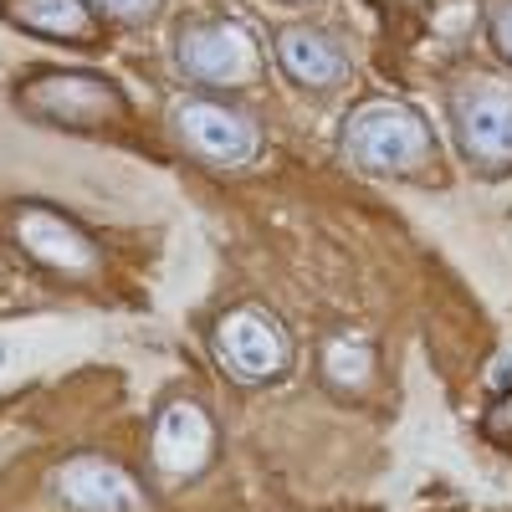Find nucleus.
<instances>
[{
    "mask_svg": "<svg viewBox=\"0 0 512 512\" xmlns=\"http://www.w3.org/2000/svg\"><path fill=\"white\" fill-rule=\"evenodd\" d=\"M180 67L195 82H251L262 72V57H256L251 36L231 21H200L180 36Z\"/></svg>",
    "mask_w": 512,
    "mask_h": 512,
    "instance_id": "nucleus-6",
    "label": "nucleus"
},
{
    "mask_svg": "<svg viewBox=\"0 0 512 512\" xmlns=\"http://www.w3.org/2000/svg\"><path fill=\"white\" fill-rule=\"evenodd\" d=\"M277 62L297 88H338L349 77L344 47L318 26H282L277 31Z\"/></svg>",
    "mask_w": 512,
    "mask_h": 512,
    "instance_id": "nucleus-9",
    "label": "nucleus"
},
{
    "mask_svg": "<svg viewBox=\"0 0 512 512\" xmlns=\"http://www.w3.org/2000/svg\"><path fill=\"white\" fill-rule=\"evenodd\" d=\"M456 134L472 164L512 169V98L497 88H466L456 98Z\"/></svg>",
    "mask_w": 512,
    "mask_h": 512,
    "instance_id": "nucleus-8",
    "label": "nucleus"
},
{
    "mask_svg": "<svg viewBox=\"0 0 512 512\" xmlns=\"http://www.w3.org/2000/svg\"><path fill=\"white\" fill-rule=\"evenodd\" d=\"M52 487H57V497L72 512H149L144 487L108 456H72V461H62Z\"/></svg>",
    "mask_w": 512,
    "mask_h": 512,
    "instance_id": "nucleus-5",
    "label": "nucleus"
},
{
    "mask_svg": "<svg viewBox=\"0 0 512 512\" xmlns=\"http://www.w3.org/2000/svg\"><path fill=\"white\" fill-rule=\"evenodd\" d=\"M216 349H221V364L231 369V379H241V384H267L287 369V333L267 308H256V303L231 308L221 318Z\"/></svg>",
    "mask_w": 512,
    "mask_h": 512,
    "instance_id": "nucleus-3",
    "label": "nucleus"
},
{
    "mask_svg": "<svg viewBox=\"0 0 512 512\" xmlns=\"http://www.w3.org/2000/svg\"><path fill=\"white\" fill-rule=\"evenodd\" d=\"M103 6H108V11H118V16H149V11L159 6V0H103Z\"/></svg>",
    "mask_w": 512,
    "mask_h": 512,
    "instance_id": "nucleus-16",
    "label": "nucleus"
},
{
    "mask_svg": "<svg viewBox=\"0 0 512 512\" xmlns=\"http://www.w3.org/2000/svg\"><path fill=\"white\" fill-rule=\"evenodd\" d=\"M21 103L26 113L47 118L57 128H98V123L123 118V93L108 77H93V72H47V77L26 82Z\"/></svg>",
    "mask_w": 512,
    "mask_h": 512,
    "instance_id": "nucleus-2",
    "label": "nucleus"
},
{
    "mask_svg": "<svg viewBox=\"0 0 512 512\" xmlns=\"http://www.w3.org/2000/svg\"><path fill=\"white\" fill-rule=\"evenodd\" d=\"M487 384H492V395H507V390H512V359H507V354H502V359H492Z\"/></svg>",
    "mask_w": 512,
    "mask_h": 512,
    "instance_id": "nucleus-15",
    "label": "nucleus"
},
{
    "mask_svg": "<svg viewBox=\"0 0 512 512\" xmlns=\"http://www.w3.org/2000/svg\"><path fill=\"white\" fill-rule=\"evenodd\" d=\"M6 16L36 36H57V41L93 36V16L82 0H6Z\"/></svg>",
    "mask_w": 512,
    "mask_h": 512,
    "instance_id": "nucleus-11",
    "label": "nucleus"
},
{
    "mask_svg": "<svg viewBox=\"0 0 512 512\" xmlns=\"http://www.w3.org/2000/svg\"><path fill=\"white\" fill-rule=\"evenodd\" d=\"M482 425H487V436H492V441H512V390L487 410V420H482Z\"/></svg>",
    "mask_w": 512,
    "mask_h": 512,
    "instance_id": "nucleus-13",
    "label": "nucleus"
},
{
    "mask_svg": "<svg viewBox=\"0 0 512 512\" xmlns=\"http://www.w3.org/2000/svg\"><path fill=\"white\" fill-rule=\"evenodd\" d=\"M344 159L364 175H420L436 159V139L415 108L374 98L344 123Z\"/></svg>",
    "mask_w": 512,
    "mask_h": 512,
    "instance_id": "nucleus-1",
    "label": "nucleus"
},
{
    "mask_svg": "<svg viewBox=\"0 0 512 512\" xmlns=\"http://www.w3.org/2000/svg\"><path fill=\"white\" fill-rule=\"evenodd\" d=\"M210 456H216V425L195 400H175L164 405L159 425H154V466L169 482H190L200 477Z\"/></svg>",
    "mask_w": 512,
    "mask_h": 512,
    "instance_id": "nucleus-7",
    "label": "nucleus"
},
{
    "mask_svg": "<svg viewBox=\"0 0 512 512\" xmlns=\"http://www.w3.org/2000/svg\"><path fill=\"white\" fill-rule=\"evenodd\" d=\"M492 41H497V52L512 62V0H497V11H492Z\"/></svg>",
    "mask_w": 512,
    "mask_h": 512,
    "instance_id": "nucleus-14",
    "label": "nucleus"
},
{
    "mask_svg": "<svg viewBox=\"0 0 512 512\" xmlns=\"http://www.w3.org/2000/svg\"><path fill=\"white\" fill-rule=\"evenodd\" d=\"M369 369H374L369 338L338 333V338H328V344H323V374H328V384H338V390H364Z\"/></svg>",
    "mask_w": 512,
    "mask_h": 512,
    "instance_id": "nucleus-12",
    "label": "nucleus"
},
{
    "mask_svg": "<svg viewBox=\"0 0 512 512\" xmlns=\"http://www.w3.org/2000/svg\"><path fill=\"white\" fill-rule=\"evenodd\" d=\"M0 369H6V344H0Z\"/></svg>",
    "mask_w": 512,
    "mask_h": 512,
    "instance_id": "nucleus-17",
    "label": "nucleus"
},
{
    "mask_svg": "<svg viewBox=\"0 0 512 512\" xmlns=\"http://www.w3.org/2000/svg\"><path fill=\"white\" fill-rule=\"evenodd\" d=\"M175 128L205 164H251L262 154V128L216 98H185L175 108Z\"/></svg>",
    "mask_w": 512,
    "mask_h": 512,
    "instance_id": "nucleus-4",
    "label": "nucleus"
},
{
    "mask_svg": "<svg viewBox=\"0 0 512 512\" xmlns=\"http://www.w3.org/2000/svg\"><path fill=\"white\" fill-rule=\"evenodd\" d=\"M16 236H21V246L36 256V262H47L57 272H88L93 267V241L82 236L67 216H57V210L26 205L16 216Z\"/></svg>",
    "mask_w": 512,
    "mask_h": 512,
    "instance_id": "nucleus-10",
    "label": "nucleus"
}]
</instances>
